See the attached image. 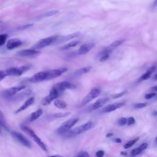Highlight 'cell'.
<instances>
[{
    "mask_svg": "<svg viewBox=\"0 0 157 157\" xmlns=\"http://www.w3.org/2000/svg\"><path fill=\"white\" fill-rule=\"evenodd\" d=\"M21 129L22 131L26 132L29 136H30L31 138L42 148V150H43L45 152L48 151V150L45 144L42 141V140L38 137V136H37V134L30 128L25 125H21Z\"/></svg>",
    "mask_w": 157,
    "mask_h": 157,
    "instance_id": "6da1fadb",
    "label": "cell"
},
{
    "mask_svg": "<svg viewBox=\"0 0 157 157\" xmlns=\"http://www.w3.org/2000/svg\"><path fill=\"white\" fill-rule=\"evenodd\" d=\"M78 118H72L64 121L57 129L56 130L57 132L62 135L66 134L69 131V129L78 122Z\"/></svg>",
    "mask_w": 157,
    "mask_h": 157,
    "instance_id": "7a4b0ae2",
    "label": "cell"
},
{
    "mask_svg": "<svg viewBox=\"0 0 157 157\" xmlns=\"http://www.w3.org/2000/svg\"><path fill=\"white\" fill-rule=\"evenodd\" d=\"M30 68L29 65H25L20 67H9L5 71L6 75L9 76H20Z\"/></svg>",
    "mask_w": 157,
    "mask_h": 157,
    "instance_id": "3957f363",
    "label": "cell"
},
{
    "mask_svg": "<svg viewBox=\"0 0 157 157\" xmlns=\"http://www.w3.org/2000/svg\"><path fill=\"white\" fill-rule=\"evenodd\" d=\"M94 126V123L92 121H88L86 123L82 124L74 129L69 131L66 134L68 136H74L75 135L80 134L85 131H86L90 129Z\"/></svg>",
    "mask_w": 157,
    "mask_h": 157,
    "instance_id": "277c9868",
    "label": "cell"
},
{
    "mask_svg": "<svg viewBox=\"0 0 157 157\" xmlns=\"http://www.w3.org/2000/svg\"><path fill=\"white\" fill-rule=\"evenodd\" d=\"M58 36H50L44 39H42L38 41L33 47V48L35 49H41L44 47H46L48 45H50L52 44H54L57 39Z\"/></svg>",
    "mask_w": 157,
    "mask_h": 157,
    "instance_id": "5b68a950",
    "label": "cell"
},
{
    "mask_svg": "<svg viewBox=\"0 0 157 157\" xmlns=\"http://www.w3.org/2000/svg\"><path fill=\"white\" fill-rule=\"evenodd\" d=\"M101 94V90L98 88H94L91 90V91L85 96V97L82 100L80 107H82L85 105H86L88 103H89L90 101H91L94 98L98 97L99 94Z\"/></svg>",
    "mask_w": 157,
    "mask_h": 157,
    "instance_id": "8992f818",
    "label": "cell"
},
{
    "mask_svg": "<svg viewBox=\"0 0 157 157\" xmlns=\"http://www.w3.org/2000/svg\"><path fill=\"white\" fill-rule=\"evenodd\" d=\"M11 135L15 140H17L19 143H20L23 146L29 148H31V142L20 132L17 131H12L11 132Z\"/></svg>",
    "mask_w": 157,
    "mask_h": 157,
    "instance_id": "52a82bcc",
    "label": "cell"
},
{
    "mask_svg": "<svg viewBox=\"0 0 157 157\" xmlns=\"http://www.w3.org/2000/svg\"><path fill=\"white\" fill-rule=\"evenodd\" d=\"M25 88V86L24 85H20V86H13L11 88H9L6 90H4L2 93V95L3 97L6 98H10L14 95H15L18 92L23 90Z\"/></svg>",
    "mask_w": 157,
    "mask_h": 157,
    "instance_id": "ba28073f",
    "label": "cell"
},
{
    "mask_svg": "<svg viewBox=\"0 0 157 157\" xmlns=\"http://www.w3.org/2000/svg\"><path fill=\"white\" fill-rule=\"evenodd\" d=\"M67 71L66 67H61L58 69H52L48 71H46V80H51L55 78H56L58 77H59L61 75H62L63 73Z\"/></svg>",
    "mask_w": 157,
    "mask_h": 157,
    "instance_id": "9c48e42d",
    "label": "cell"
},
{
    "mask_svg": "<svg viewBox=\"0 0 157 157\" xmlns=\"http://www.w3.org/2000/svg\"><path fill=\"white\" fill-rule=\"evenodd\" d=\"M74 87V86L71 83H70L69 82H66V81L64 82L63 81V82L56 83V84H55L53 86V87L52 88L56 90L60 94L64 90H66L67 89H71V88H73Z\"/></svg>",
    "mask_w": 157,
    "mask_h": 157,
    "instance_id": "30bf717a",
    "label": "cell"
},
{
    "mask_svg": "<svg viewBox=\"0 0 157 157\" xmlns=\"http://www.w3.org/2000/svg\"><path fill=\"white\" fill-rule=\"evenodd\" d=\"M59 96V94L54 89L52 88L50 91L49 94L45 97H44L42 101L41 104L43 105H47L50 104L54 99L57 98Z\"/></svg>",
    "mask_w": 157,
    "mask_h": 157,
    "instance_id": "8fae6325",
    "label": "cell"
},
{
    "mask_svg": "<svg viewBox=\"0 0 157 157\" xmlns=\"http://www.w3.org/2000/svg\"><path fill=\"white\" fill-rule=\"evenodd\" d=\"M46 80V71L37 72L29 78V82L33 83H39Z\"/></svg>",
    "mask_w": 157,
    "mask_h": 157,
    "instance_id": "7c38bea8",
    "label": "cell"
},
{
    "mask_svg": "<svg viewBox=\"0 0 157 157\" xmlns=\"http://www.w3.org/2000/svg\"><path fill=\"white\" fill-rule=\"evenodd\" d=\"M40 52L34 49H25L21 51H19L17 53V55L18 56L22 57H28V56H34L39 55Z\"/></svg>",
    "mask_w": 157,
    "mask_h": 157,
    "instance_id": "4fadbf2b",
    "label": "cell"
},
{
    "mask_svg": "<svg viewBox=\"0 0 157 157\" xmlns=\"http://www.w3.org/2000/svg\"><path fill=\"white\" fill-rule=\"evenodd\" d=\"M124 105V102H115L112 104H109L108 105H106L102 109V112L103 113H109L111 112H113L118 109L121 108Z\"/></svg>",
    "mask_w": 157,
    "mask_h": 157,
    "instance_id": "5bb4252c",
    "label": "cell"
},
{
    "mask_svg": "<svg viewBox=\"0 0 157 157\" xmlns=\"http://www.w3.org/2000/svg\"><path fill=\"white\" fill-rule=\"evenodd\" d=\"M94 46V43L93 42H88L82 45L78 51L79 55H85L88 53Z\"/></svg>",
    "mask_w": 157,
    "mask_h": 157,
    "instance_id": "9a60e30c",
    "label": "cell"
},
{
    "mask_svg": "<svg viewBox=\"0 0 157 157\" xmlns=\"http://www.w3.org/2000/svg\"><path fill=\"white\" fill-rule=\"evenodd\" d=\"M21 44H22L21 40L17 38H13V39H9L7 41L6 47L8 50H12L20 46Z\"/></svg>",
    "mask_w": 157,
    "mask_h": 157,
    "instance_id": "2e32d148",
    "label": "cell"
},
{
    "mask_svg": "<svg viewBox=\"0 0 157 157\" xmlns=\"http://www.w3.org/2000/svg\"><path fill=\"white\" fill-rule=\"evenodd\" d=\"M34 101V97H31L28 98L23 104L21 107H20L16 111L15 113H18L25 110H26L28 107H29L30 105H31Z\"/></svg>",
    "mask_w": 157,
    "mask_h": 157,
    "instance_id": "e0dca14e",
    "label": "cell"
},
{
    "mask_svg": "<svg viewBox=\"0 0 157 157\" xmlns=\"http://www.w3.org/2000/svg\"><path fill=\"white\" fill-rule=\"evenodd\" d=\"M80 35V33H74L73 34H71L69 35H67V36H63V37H59L58 36L55 42H65V41H67L70 39H72L73 38H75L76 37H78V36Z\"/></svg>",
    "mask_w": 157,
    "mask_h": 157,
    "instance_id": "ac0fdd59",
    "label": "cell"
},
{
    "mask_svg": "<svg viewBox=\"0 0 157 157\" xmlns=\"http://www.w3.org/2000/svg\"><path fill=\"white\" fill-rule=\"evenodd\" d=\"M108 101H109L108 98H103L99 99L91 105V110H96V109H98V108L102 107L105 103H107Z\"/></svg>",
    "mask_w": 157,
    "mask_h": 157,
    "instance_id": "d6986e66",
    "label": "cell"
},
{
    "mask_svg": "<svg viewBox=\"0 0 157 157\" xmlns=\"http://www.w3.org/2000/svg\"><path fill=\"white\" fill-rule=\"evenodd\" d=\"M156 69V66H152L150 67H149L148 69V70L140 77V80H148L151 77V74L153 73V72L155 71Z\"/></svg>",
    "mask_w": 157,
    "mask_h": 157,
    "instance_id": "ffe728a7",
    "label": "cell"
},
{
    "mask_svg": "<svg viewBox=\"0 0 157 157\" xmlns=\"http://www.w3.org/2000/svg\"><path fill=\"white\" fill-rule=\"evenodd\" d=\"M123 42V40H118L113 42L111 44H110L105 50L107 52L111 53L113 50H115L116 48H117L118 46H120L122 43Z\"/></svg>",
    "mask_w": 157,
    "mask_h": 157,
    "instance_id": "44dd1931",
    "label": "cell"
},
{
    "mask_svg": "<svg viewBox=\"0 0 157 157\" xmlns=\"http://www.w3.org/2000/svg\"><path fill=\"white\" fill-rule=\"evenodd\" d=\"M43 112H42V110L41 109H39L37 110H36L35 112H33L29 117V121L30 122H32V121H34V120H37L38 118H39L42 114Z\"/></svg>",
    "mask_w": 157,
    "mask_h": 157,
    "instance_id": "7402d4cb",
    "label": "cell"
},
{
    "mask_svg": "<svg viewBox=\"0 0 157 157\" xmlns=\"http://www.w3.org/2000/svg\"><path fill=\"white\" fill-rule=\"evenodd\" d=\"M70 115V112H64V113H56L55 114H52L49 115L48 118L49 119H56V118H60L63 117H65Z\"/></svg>",
    "mask_w": 157,
    "mask_h": 157,
    "instance_id": "603a6c76",
    "label": "cell"
},
{
    "mask_svg": "<svg viewBox=\"0 0 157 157\" xmlns=\"http://www.w3.org/2000/svg\"><path fill=\"white\" fill-rule=\"evenodd\" d=\"M0 126L4 128V129H6L7 130L9 129V128H7V126L5 117H4L2 112L1 110H0Z\"/></svg>",
    "mask_w": 157,
    "mask_h": 157,
    "instance_id": "cb8c5ba5",
    "label": "cell"
},
{
    "mask_svg": "<svg viewBox=\"0 0 157 157\" xmlns=\"http://www.w3.org/2000/svg\"><path fill=\"white\" fill-rule=\"evenodd\" d=\"M54 105L59 109H64L67 107V104L66 102L60 99H56L54 102Z\"/></svg>",
    "mask_w": 157,
    "mask_h": 157,
    "instance_id": "d4e9b609",
    "label": "cell"
},
{
    "mask_svg": "<svg viewBox=\"0 0 157 157\" xmlns=\"http://www.w3.org/2000/svg\"><path fill=\"white\" fill-rule=\"evenodd\" d=\"M91 69V66H86V67H84L81 68L79 70L77 71L75 74L77 75H82L83 74H85V73H87V72H90Z\"/></svg>",
    "mask_w": 157,
    "mask_h": 157,
    "instance_id": "484cf974",
    "label": "cell"
},
{
    "mask_svg": "<svg viewBox=\"0 0 157 157\" xmlns=\"http://www.w3.org/2000/svg\"><path fill=\"white\" fill-rule=\"evenodd\" d=\"M31 90H26L25 92H23L17 96H15V97L13 98L12 99H15V100H17L18 99H23V98L31 94Z\"/></svg>",
    "mask_w": 157,
    "mask_h": 157,
    "instance_id": "4316f807",
    "label": "cell"
},
{
    "mask_svg": "<svg viewBox=\"0 0 157 157\" xmlns=\"http://www.w3.org/2000/svg\"><path fill=\"white\" fill-rule=\"evenodd\" d=\"M110 53L107 52V50H103L101 53V56H100V58H99V61L101 62L105 61V60H107L110 56Z\"/></svg>",
    "mask_w": 157,
    "mask_h": 157,
    "instance_id": "83f0119b",
    "label": "cell"
},
{
    "mask_svg": "<svg viewBox=\"0 0 157 157\" xmlns=\"http://www.w3.org/2000/svg\"><path fill=\"white\" fill-rule=\"evenodd\" d=\"M59 12L58 10H52V11H49V12H46L44 13H42L39 18H45V17H51L53 16L56 13H58Z\"/></svg>",
    "mask_w": 157,
    "mask_h": 157,
    "instance_id": "f1b7e54d",
    "label": "cell"
},
{
    "mask_svg": "<svg viewBox=\"0 0 157 157\" xmlns=\"http://www.w3.org/2000/svg\"><path fill=\"white\" fill-rule=\"evenodd\" d=\"M79 43H80V42L78 41V40H74V41L70 42L69 43H68V44H67L66 45H65L62 48V49H63V50H67V49H69V48H72V47H73L76 46V45H78Z\"/></svg>",
    "mask_w": 157,
    "mask_h": 157,
    "instance_id": "f546056e",
    "label": "cell"
},
{
    "mask_svg": "<svg viewBox=\"0 0 157 157\" xmlns=\"http://www.w3.org/2000/svg\"><path fill=\"white\" fill-rule=\"evenodd\" d=\"M139 137H137V138H136V139H133V140H130V141L128 142L127 143H126V144L124 145V148L126 149V148H128L131 147L136 142H137V140H139Z\"/></svg>",
    "mask_w": 157,
    "mask_h": 157,
    "instance_id": "4dcf8cb0",
    "label": "cell"
},
{
    "mask_svg": "<svg viewBox=\"0 0 157 157\" xmlns=\"http://www.w3.org/2000/svg\"><path fill=\"white\" fill-rule=\"evenodd\" d=\"M142 151H143L139 147H138V148H134V149L132 150L131 153V155L132 156H137V155H139Z\"/></svg>",
    "mask_w": 157,
    "mask_h": 157,
    "instance_id": "1f68e13d",
    "label": "cell"
},
{
    "mask_svg": "<svg viewBox=\"0 0 157 157\" xmlns=\"http://www.w3.org/2000/svg\"><path fill=\"white\" fill-rule=\"evenodd\" d=\"M7 38V34H0V47L3 45L6 42Z\"/></svg>",
    "mask_w": 157,
    "mask_h": 157,
    "instance_id": "d6a6232c",
    "label": "cell"
},
{
    "mask_svg": "<svg viewBox=\"0 0 157 157\" xmlns=\"http://www.w3.org/2000/svg\"><path fill=\"white\" fill-rule=\"evenodd\" d=\"M147 103H142V102H140V103H136L135 104H134V107L136 108V109H142L144 107H145V106H147Z\"/></svg>",
    "mask_w": 157,
    "mask_h": 157,
    "instance_id": "836d02e7",
    "label": "cell"
},
{
    "mask_svg": "<svg viewBox=\"0 0 157 157\" xmlns=\"http://www.w3.org/2000/svg\"><path fill=\"white\" fill-rule=\"evenodd\" d=\"M126 122H127V119L126 118H124V117H122V118H120L118 119V124L120 125V126H123L125 124H126Z\"/></svg>",
    "mask_w": 157,
    "mask_h": 157,
    "instance_id": "e575fe53",
    "label": "cell"
},
{
    "mask_svg": "<svg viewBox=\"0 0 157 157\" xmlns=\"http://www.w3.org/2000/svg\"><path fill=\"white\" fill-rule=\"evenodd\" d=\"M74 157H90V155H88V153L85 151H80L77 156H74Z\"/></svg>",
    "mask_w": 157,
    "mask_h": 157,
    "instance_id": "d590c367",
    "label": "cell"
},
{
    "mask_svg": "<svg viewBox=\"0 0 157 157\" xmlns=\"http://www.w3.org/2000/svg\"><path fill=\"white\" fill-rule=\"evenodd\" d=\"M134 123H135V119H134V117H129V118H128L126 123H127V124H128V126L132 125V124H133Z\"/></svg>",
    "mask_w": 157,
    "mask_h": 157,
    "instance_id": "8d00e7d4",
    "label": "cell"
},
{
    "mask_svg": "<svg viewBox=\"0 0 157 157\" xmlns=\"http://www.w3.org/2000/svg\"><path fill=\"white\" fill-rule=\"evenodd\" d=\"M156 96V93H147L145 95V98L147 99H151L152 98H153L154 96Z\"/></svg>",
    "mask_w": 157,
    "mask_h": 157,
    "instance_id": "74e56055",
    "label": "cell"
},
{
    "mask_svg": "<svg viewBox=\"0 0 157 157\" xmlns=\"http://www.w3.org/2000/svg\"><path fill=\"white\" fill-rule=\"evenodd\" d=\"M126 93V91H123V92H121L120 93H117V94H115L112 96V98L113 99H117V98H119L120 97H121L124 94V93Z\"/></svg>",
    "mask_w": 157,
    "mask_h": 157,
    "instance_id": "f35d334b",
    "label": "cell"
},
{
    "mask_svg": "<svg viewBox=\"0 0 157 157\" xmlns=\"http://www.w3.org/2000/svg\"><path fill=\"white\" fill-rule=\"evenodd\" d=\"M96 157H103L104 155V151L103 150H99L96 153Z\"/></svg>",
    "mask_w": 157,
    "mask_h": 157,
    "instance_id": "ab89813d",
    "label": "cell"
},
{
    "mask_svg": "<svg viewBox=\"0 0 157 157\" xmlns=\"http://www.w3.org/2000/svg\"><path fill=\"white\" fill-rule=\"evenodd\" d=\"M142 151H144L145 150H146L148 147V144L147 143H143L142 144H141L139 147Z\"/></svg>",
    "mask_w": 157,
    "mask_h": 157,
    "instance_id": "60d3db41",
    "label": "cell"
},
{
    "mask_svg": "<svg viewBox=\"0 0 157 157\" xmlns=\"http://www.w3.org/2000/svg\"><path fill=\"white\" fill-rule=\"evenodd\" d=\"M114 142L116 143H121V140L119 138H115L114 139Z\"/></svg>",
    "mask_w": 157,
    "mask_h": 157,
    "instance_id": "b9f144b4",
    "label": "cell"
},
{
    "mask_svg": "<svg viewBox=\"0 0 157 157\" xmlns=\"http://www.w3.org/2000/svg\"><path fill=\"white\" fill-rule=\"evenodd\" d=\"M112 136H113V133H112V132H109L105 135L106 137H110Z\"/></svg>",
    "mask_w": 157,
    "mask_h": 157,
    "instance_id": "7bdbcfd3",
    "label": "cell"
},
{
    "mask_svg": "<svg viewBox=\"0 0 157 157\" xmlns=\"http://www.w3.org/2000/svg\"><path fill=\"white\" fill-rule=\"evenodd\" d=\"M151 90L152 91H156V90H157V86L155 85V86H154L151 87Z\"/></svg>",
    "mask_w": 157,
    "mask_h": 157,
    "instance_id": "ee69618b",
    "label": "cell"
},
{
    "mask_svg": "<svg viewBox=\"0 0 157 157\" xmlns=\"http://www.w3.org/2000/svg\"><path fill=\"white\" fill-rule=\"evenodd\" d=\"M48 157H63V156H61L60 155H52V156H49Z\"/></svg>",
    "mask_w": 157,
    "mask_h": 157,
    "instance_id": "f6af8a7d",
    "label": "cell"
},
{
    "mask_svg": "<svg viewBox=\"0 0 157 157\" xmlns=\"http://www.w3.org/2000/svg\"><path fill=\"white\" fill-rule=\"evenodd\" d=\"M120 154H121V155H124V156L127 155V153H126V152H125V151H121V152L120 153Z\"/></svg>",
    "mask_w": 157,
    "mask_h": 157,
    "instance_id": "bcb514c9",
    "label": "cell"
}]
</instances>
